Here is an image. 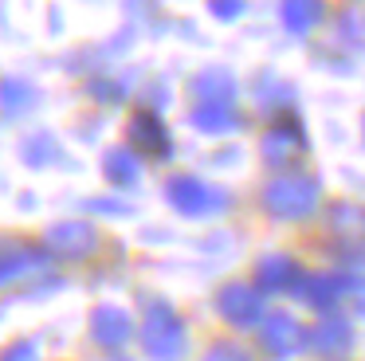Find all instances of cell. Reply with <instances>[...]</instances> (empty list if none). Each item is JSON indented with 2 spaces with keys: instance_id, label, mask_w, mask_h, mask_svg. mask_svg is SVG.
<instances>
[{
  "instance_id": "1",
  "label": "cell",
  "mask_w": 365,
  "mask_h": 361,
  "mask_svg": "<svg viewBox=\"0 0 365 361\" xmlns=\"http://www.w3.org/2000/svg\"><path fill=\"white\" fill-rule=\"evenodd\" d=\"M318 196H322V185H318V177H310V173H287V177H275L263 188V204H267V212L279 220L310 216Z\"/></svg>"
},
{
  "instance_id": "2",
  "label": "cell",
  "mask_w": 365,
  "mask_h": 361,
  "mask_svg": "<svg viewBox=\"0 0 365 361\" xmlns=\"http://www.w3.org/2000/svg\"><path fill=\"white\" fill-rule=\"evenodd\" d=\"M142 345L153 361H177L185 353V322L169 302H153L142 322Z\"/></svg>"
},
{
  "instance_id": "3",
  "label": "cell",
  "mask_w": 365,
  "mask_h": 361,
  "mask_svg": "<svg viewBox=\"0 0 365 361\" xmlns=\"http://www.w3.org/2000/svg\"><path fill=\"white\" fill-rule=\"evenodd\" d=\"M165 200L173 204L181 216H212V212L228 208V193H224V188L208 185V180H200V177H189V173L169 180Z\"/></svg>"
},
{
  "instance_id": "4",
  "label": "cell",
  "mask_w": 365,
  "mask_h": 361,
  "mask_svg": "<svg viewBox=\"0 0 365 361\" xmlns=\"http://www.w3.org/2000/svg\"><path fill=\"white\" fill-rule=\"evenodd\" d=\"M216 310H220L224 322L247 330L263 318V295L252 287V283H228V287L216 290Z\"/></svg>"
},
{
  "instance_id": "5",
  "label": "cell",
  "mask_w": 365,
  "mask_h": 361,
  "mask_svg": "<svg viewBox=\"0 0 365 361\" xmlns=\"http://www.w3.org/2000/svg\"><path fill=\"white\" fill-rule=\"evenodd\" d=\"M43 243H48V251L59 259H87V255H95V248H98V232L91 224H83V220H63V224L48 228Z\"/></svg>"
},
{
  "instance_id": "6",
  "label": "cell",
  "mask_w": 365,
  "mask_h": 361,
  "mask_svg": "<svg viewBox=\"0 0 365 361\" xmlns=\"http://www.w3.org/2000/svg\"><path fill=\"white\" fill-rule=\"evenodd\" d=\"M126 141H130V149H138V153H150V157H158V161H165V157L173 153L165 122H161L153 110H138V114H130Z\"/></svg>"
},
{
  "instance_id": "7",
  "label": "cell",
  "mask_w": 365,
  "mask_h": 361,
  "mask_svg": "<svg viewBox=\"0 0 365 361\" xmlns=\"http://www.w3.org/2000/svg\"><path fill=\"white\" fill-rule=\"evenodd\" d=\"M259 342H263V350H267L271 357H294L310 337H307V330H302V322L294 318V314L279 310V314H271V318L263 322Z\"/></svg>"
},
{
  "instance_id": "8",
  "label": "cell",
  "mask_w": 365,
  "mask_h": 361,
  "mask_svg": "<svg viewBox=\"0 0 365 361\" xmlns=\"http://www.w3.org/2000/svg\"><path fill=\"white\" fill-rule=\"evenodd\" d=\"M91 337L98 345H106V350H118V345H126L134 337V318L122 306H98L91 314Z\"/></svg>"
},
{
  "instance_id": "9",
  "label": "cell",
  "mask_w": 365,
  "mask_h": 361,
  "mask_svg": "<svg viewBox=\"0 0 365 361\" xmlns=\"http://www.w3.org/2000/svg\"><path fill=\"white\" fill-rule=\"evenodd\" d=\"M43 251L28 248L20 240H0V287H9V283L24 279L32 271H43Z\"/></svg>"
},
{
  "instance_id": "10",
  "label": "cell",
  "mask_w": 365,
  "mask_h": 361,
  "mask_svg": "<svg viewBox=\"0 0 365 361\" xmlns=\"http://www.w3.org/2000/svg\"><path fill=\"white\" fill-rule=\"evenodd\" d=\"M302 279L299 263H294L291 255H263L259 263H255V283H259V290H294Z\"/></svg>"
},
{
  "instance_id": "11",
  "label": "cell",
  "mask_w": 365,
  "mask_h": 361,
  "mask_svg": "<svg viewBox=\"0 0 365 361\" xmlns=\"http://www.w3.org/2000/svg\"><path fill=\"white\" fill-rule=\"evenodd\" d=\"M189 122H192V130L220 138V133H232L240 126V114L232 106H224V102H197L189 110Z\"/></svg>"
},
{
  "instance_id": "12",
  "label": "cell",
  "mask_w": 365,
  "mask_h": 361,
  "mask_svg": "<svg viewBox=\"0 0 365 361\" xmlns=\"http://www.w3.org/2000/svg\"><path fill=\"white\" fill-rule=\"evenodd\" d=\"M299 153H302V130H299L294 122L275 126V130L263 133V161L287 165V161H294Z\"/></svg>"
},
{
  "instance_id": "13",
  "label": "cell",
  "mask_w": 365,
  "mask_h": 361,
  "mask_svg": "<svg viewBox=\"0 0 365 361\" xmlns=\"http://www.w3.org/2000/svg\"><path fill=\"white\" fill-rule=\"evenodd\" d=\"M189 91H192L197 102H224V106H232L236 78H232V71H224V67H208V71H200V75L189 83Z\"/></svg>"
},
{
  "instance_id": "14",
  "label": "cell",
  "mask_w": 365,
  "mask_h": 361,
  "mask_svg": "<svg viewBox=\"0 0 365 361\" xmlns=\"http://www.w3.org/2000/svg\"><path fill=\"white\" fill-rule=\"evenodd\" d=\"M346 290H349V279L338 275V271H318V275H310V279L302 283V295H307L310 306H318V310H330Z\"/></svg>"
},
{
  "instance_id": "15",
  "label": "cell",
  "mask_w": 365,
  "mask_h": 361,
  "mask_svg": "<svg viewBox=\"0 0 365 361\" xmlns=\"http://www.w3.org/2000/svg\"><path fill=\"white\" fill-rule=\"evenodd\" d=\"M310 345H314V353H346L349 350V322L346 318H322L314 326V334H310Z\"/></svg>"
},
{
  "instance_id": "16",
  "label": "cell",
  "mask_w": 365,
  "mask_h": 361,
  "mask_svg": "<svg viewBox=\"0 0 365 361\" xmlns=\"http://www.w3.org/2000/svg\"><path fill=\"white\" fill-rule=\"evenodd\" d=\"M103 173L114 180V185H138L142 165H138V153L130 146H114L110 153L103 157Z\"/></svg>"
},
{
  "instance_id": "17",
  "label": "cell",
  "mask_w": 365,
  "mask_h": 361,
  "mask_svg": "<svg viewBox=\"0 0 365 361\" xmlns=\"http://www.w3.org/2000/svg\"><path fill=\"white\" fill-rule=\"evenodd\" d=\"M279 20H283V28L291 36H302V31H310L322 20V4H314V0H287V4H279Z\"/></svg>"
},
{
  "instance_id": "18",
  "label": "cell",
  "mask_w": 365,
  "mask_h": 361,
  "mask_svg": "<svg viewBox=\"0 0 365 361\" xmlns=\"http://www.w3.org/2000/svg\"><path fill=\"white\" fill-rule=\"evenodd\" d=\"M32 102H36V91L28 83H20V78H4V83H0V110L9 118H16L20 110H28Z\"/></svg>"
},
{
  "instance_id": "19",
  "label": "cell",
  "mask_w": 365,
  "mask_h": 361,
  "mask_svg": "<svg viewBox=\"0 0 365 361\" xmlns=\"http://www.w3.org/2000/svg\"><path fill=\"white\" fill-rule=\"evenodd\" d=\"M51 153H56V149H51V138H48V133H40V138H28V141H24V161H28V165L51 161Z\"/></svg>"
},
{
  "instance_id": "20",
  "label": "cell",
  "mask_w": 365,
  "mask_h": 361,
  "mask_svg": "<svg viewBox=\"0 0 365 361\" xmlns=\"http://www.w3.org/2000/svg\"><path fill=\"white\" fill-rule=\"evenodd\" d=\"M200 361H252V357H247V350H240V345L220 342V345H212V350H208Z\"/></svg>"
},
{
  "instance_id": "21",
  "label": "cell",
  "mask_w": 365,
  "mask_h": 361,
  "mask_svg": "<svg viewBox=\"0 0 365 361\" xmlns=\"http://www.w3.org/2000/svg\"><path fill=\"white\" fill-rule=\"evenodd\" d=\"M0 361H40V350L32 342H12L9 350L0 353Z\"/></svg>"
},
{
  "instance_id": "22",
  "label": "cell",
  "mask_w": 365,
  "mask_h": 361,
  "mask_svg": "<svg viewBox=\"0 0 365 361\" xmlns=\"http://www.w3.org/2000/svg\"><path fill=\"white\" fill-rule=\"evenodd\" d=\"M212 16H216V20H224V24H228V20H240V16H244V4H240V0H216V4H212Z\"/></svg>"
},
{
  "instance_id": "23",
  "label": "cell",
  "mask_w": 365,
  "mask_h": 361,
  "mask_svg": "<svg viewBox=\"0 0 365 361\" xmlns=\"http://www.w3.org/2000/svg\"><path fill=\"white\" fill-rule=\"evenodd\" d=\"M91 208L106 212V216H118V212H126V204H122V200H114V196H98V200H91Z\"/></svg>"
},
{
  "instance_id": "24",
  "label": "cell",
  "mask_w": 365,
  "mask_h": 361,
  "mask_svg": "<svg viewBox=\"0 0 365 361\" xmlns=\"http://www.w3.org/2000/svg\"><path fill=\"white\" fill-rule=\"evenodd\" d=\"M122 91H130V86H106V78H103V83L91 86V94H98V98H118Z\"/></svg>"
},
{
  "instance_id": "25",
  "label": "cell",
  "mask_w": 365,
  "mask_h": 361,
  "mask_svg": "<svg viewBox=\"0 0 365 361\" xmlns=\"http://www.w3.org/2000/svg\"><path fill=\"white\" fill-rule=\"evenodd\" d=\"M114 361H122V357H114Z\"/></svg>"
}]
</instances>
